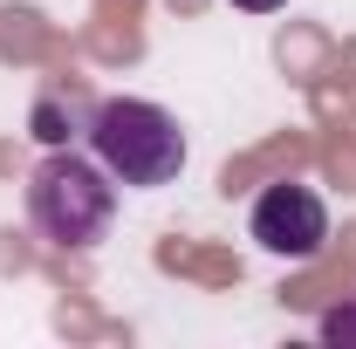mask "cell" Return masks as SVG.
Returning <instances> with one entry per match:
<instances>
[{
  "mask_svg": "<svg viewBox=\"0 0 356 349\" xmlns=\"http://www.w3.org/2000/svg\"><path fill=\"white\" fill-rule=\"evenodd\" d=\"M247 233L261 240L274 261H315L329 247V206L302 178H274L254 199V213H247Z\"/></svg>",
  "mask_w": 356,
  "mask_h": 349,
  "instance_id": "cell-3",
  "label": "cell"
},
{
  "mask_svg": "<svg viewBox=\"0 0 356 349\" xmlns=\"http://www.w3.org/2000/svg\"><path fill=\"white\" fill-rule=\"evenodd\" d=\"M322 343H356V295L343 308H329L322 315Z\"/></svg>",
  "mask_w": 356,
  "mask_h": 349,
  "instance_id": "cell-4",
  "label": "cell"
},
{
  "mask_svg": "<svg viewBox=\"0 0 356 349\" xmlns=\"http://www.w3.org/2000/svg\"><path fill=\"white\" fill-rule=\"evenodd\" d=\"M89 151L96 165L117 178V185H172L185 172V131H178L172 110L144 103V96H103L89 110Z\"/></svg>",
  "mask_w": 356,
  "mask_h": 349,
  "instance_id": "cell-1",
  "label": "cell"
},
{
  "mask_svg": "<svg viewBox=\"0 0 356 349\" xmlns=\"http://www.w3.org/2000/svg\"><path fill=\"white\" fill-rule=\"evenodd\" d=\"M233 7H240V14H281L288 0H233Z\"/></svg>",
  "mask_w": 356,
  "mask_h": 349,
  "instance_id": "cell-5",
  "label": "cell"
},
{
  "mask_svg": "<svg viewBox=\"0 0 356 349\" xmlns=\"http://www.w3.org/2000/svg\"><path fill=\"white\" fill-rule=\"evenodd\" d=\"M110 219H117V178L96 158L55 151V158L35 165V178H28V226L48 247L83 254V247H96L110 233Z\"/></svg>",
  "mask_w": 356,
  "mask_h": 349,
  "instance_id": "cell-2",
  "label": "cell"
}]
</instances>
